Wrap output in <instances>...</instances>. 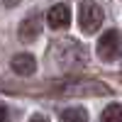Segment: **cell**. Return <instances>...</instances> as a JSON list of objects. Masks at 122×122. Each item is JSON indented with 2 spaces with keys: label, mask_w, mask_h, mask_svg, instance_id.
<instances>
[{
  "label": "cell",
  "mask_w": 122,
  "mask_h": 122,
  "mask_svg": "<svg viewBox=\"0 0 122 122\" xmlns=\"http://www.w3.org/2000/svg\"><path fill=\"white\" fill-rule=\"evenodd\" d=\"M61 95H71V98H83V95H107L110 88L105 83H100V81H71V83H64L59 88Z\"/></svg>",
  "instance_id": "obj_2"
},
{
  "label": "cell",
  "mask_w": 122,
  "mask_h": 122,
  "mask_svg": "<svg viewBox=\"0 0 122 122\" xmlns=\"http://www.w3.org/2000/svg\"><path fill=\"white\" fill-rule=\"evenodd\" d=\"M5 120H7V107L0 105V122H5Z\"/></svg>",
  "instance_id": "obj_10"
},
{
  "label": "cell",
  "mask_w": 122,
  "mask_h": 122,
  "mask_svg": "<svg viewBox=\"0 0 122 122\" xmlns=\"http://www.w3.org/2000/svg\"><path fill=\"white\" fill-rule=\"evenodd\" d=\"M46 22H49V27H54V29L68 27V25H71V10H68V5H64V3L54 5V7L46 12Z\"/></svg>",
  "instance_id": "obj_7"
},
{
  "label": "cell",
  "mask_w": 122,
  "mask_h": 122,
  "mask_svg": "<svg viewBox=\"0 0 122 122\" xmlns=\"http://www.w3.org/2000/svg\"><path fill=\"white\" fill-rule=\"evenodd\" d=\"M61 120H64V122H86L88 120V112L83 107H68V110L61 112Z\"/></svg>",
  "instance_id": "obj_9"
},
{
  "label": "cell",
  "mask_w": 122,
  "mask_h": 122,
  "mask_svg": "<svg viewBox=\"0 0 122 122\" xmlns=\"http://www.w3.org/2000/svg\"><path fill=\"white\" fill-rule=\"evenodd\" d=\"M39 32H42V20H39V15H29V17H25L22 22H20L17 37H20V42L32 44L34 39L39 37Z\"/></svg>",
  "instance_id": "obj_5"
},
{
  "label": "cell",
  "mask_w": 122,
  "mask_h": 122,
  "mask_svg": "<svg viewBox=\"0 0 122 122\" xmlns=\"http://www.w3.org/2000/svg\"><path fill=\"white\" fill-rule=\"evenodd\" d=\"M103 7L93 0H83L78 7V25L83 29V34H95L98 27L103 25Z\"/></svg>",
  "instance_id": "obj_3"
},
{
  "label": "cell",
  "mask_w": 122,
  "mask_h": 122,
  "mask_svg": "<svg viewBox=\"0 0 122 122\" xmlns=\"http://www.w3.org/2000/svg\"><path fill=\"white\" fill-rule=\"evenodd\" d=\"M49 56H51V64L56 68H64V71L83 68L88 64L86 49L78 46L73 39H59V42H51V46H49Z\"/></svg>",
  "instance_id": "obj_1"
},
{
  "label": "cell",
  "mask_w": 122,
  "mask_h": 122,
  "mask_svg": "<svg viewBox=\"0 0 122 122\" xmlns=\"http://www.w3.org/2000/svg\"><path fill=\"white\" fill-rule=\"evenodd\" d=\"M100 122H122V103L107 105L100 115Z\"/></svg>",
  "instance_id": "obj_8"
},
{
  "label": "cell",
  "mask_w": 122,
  "mask_h": 122,
  "mask_svg": "<svg viewBox=\"0 0 122 122\" xmlns=\"http://www.w3.org/2000/svg\"><path fill=\"white\" fill-rule=\"evenodd\" d=\"M10 68L17 76H34L37 73V59L32 54H15L10 61Z\"/></svg>",
  "instance_id": "obj_6"
},
{
  "label": "cell",
  "mask_w": 122,
  "mask_h": 122,
  "mask_svg": "<svg viewBox=\"0 0 122 122\" xmlns=\"http://www.w3.org/2000/svg\"><path fill=\"white\" fill-rule=\"evenodd\" d=\"M120 46H122V34L117 29H107V32L98 39V56L103 61H112V59H117Z\"/></svg>",
  "instance_id": "obj_4"
},
{
  "label": "cell",
  "mask_w": 122,
  "mask_h": 122,
  "mask_svg": "<svg viewBox=\"0 0 122 122\" xmlns=\"http://www.w3.org/2000/svg\"><path fill=\"white\" fill-rule=\"evenodd\" d=\"M29 122H49V120H46L44 115H34V117H32V120H29Z\"/></svg>",
  "instance_id": "obj_11"
}]
</instances>
